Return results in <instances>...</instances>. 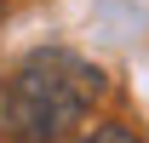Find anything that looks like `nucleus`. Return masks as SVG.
I'll list each match as a JSON object with an SVG mask.
<instances>
[{
  "mask_svg": "<svg viewBox=\"0 0 149 143\" xmlns=\"http://www.w3.org/2000/svg\"><path fill=\"white\" fill-rule=\"evenodd\" d=\"M103 97V69L69 46H40L6 74L0 126L17 143H63Z\"/></svg>",
  "mask_w": 149,
  "mask_h": 143,
  "instance_id": "obj_1",
  "label": "nucleus"
},
{
  "mask_svg": "<svg viewBox=\"0 0 149 143\" xmlns=\"http://www.w3.org/2000/svg\"><path fill=\"white\" fill-rule=\"evenodd\" d=\"M80 143H143L138 132H126V126H115V120H103V126H92Z\"/></svg>",
  "mask_w": 149,
  "mask_h": 143,
  "instance_id": "obj_2",
  "label": "nucleus"
}]
</instances>
